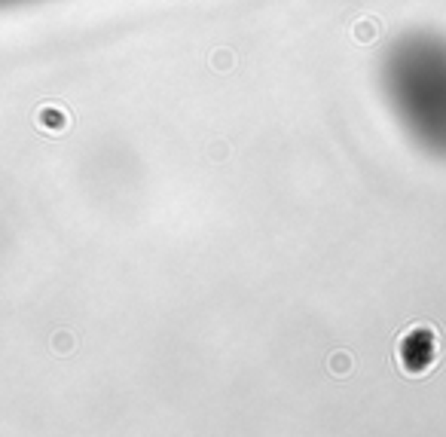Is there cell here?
Wrapping results in <instances>:
<instances>
[{"label": "cell", "mask_w": 446, "mask_h": 437, "mask_svg": "<svg viewBox=\"0 0 446 437\" xmlns=\"http://www.w3.org/2000/svg\"><path fill=\"white\" fill-rule=\"evenodd\" d=\"M440 361V336L431 324H409L394 343V364L403 376L422 379Z\"/></svg>", "instance_id": "1"}, {"label": "cell", "mask_w": 446, "mask_h": 437, "mask_svg": "<svg viewBox=\"0 0 446 437\" xmlns=\"http://www.w3.org/2000/svg\"><path fill=\"white\" fill-rule=\"evenodd\" d=\"M345 364H349V358H345L343 352H339V355L334 358V361H330V370H334L336 376H343V373H345Z\"/></svg>", "instance_id": "2"}]
</instances>
